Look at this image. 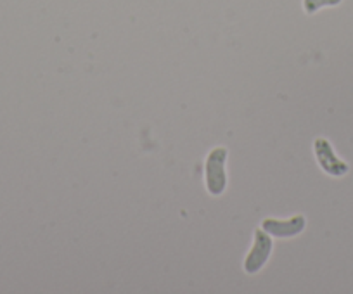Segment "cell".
Masks as SVG:
<instances>
[{
	"label": "cell",
	"mask_w": 353,
	"mask_h": 294,
	"mask_svg": "<svg viewBox=\"0 0 353 294\" xmlns=\"http://www.w3.org/2000/svg\"><path fill=\"white\" fill-rule=\"evenodd\" d=\"M315 154H317L319 165L325 174L332 177H343L348 171V165L343 163L332 151V145L325 138H317L315 140Z\"/></svg>",
	"instance_id": "cell-3"
},
{
	"label": "cell",
	"mask_w": 353,
	"mask_h": 294,
	"mask_svg": "<svg viewBox=\"0 0 353 294\" xmlns=\"http://www.w3.org/2000/svg\"><path fill=\"white\" fill-rule=\"evenodd\" d=\"M270 253H272V241H270L269 235L260 229L254 231V244L244 260V270L248 273H256L258 270L263 269Z\"/></svg>",
	"instance_id": "cell-2"
},
{
	"label": "cell",
	"mask_w": 353,
	"mask_h": 294,
	"mask_svg": "<svg viewBox=\"0 0 353 294\" xmlns=\"http://www.w3.org/2000/svg\"><path fill=\"white\" fill-rule=\"evenodd\" d=\"M263 229L269 232V234L277 235V238H293V235L303 232L305 216L303 215H296V216H293L290 222L267 218L263 222Z\"/></svg>",
	"instance_id": "cell-4"
},
{
	"label": "cell",
	"mask_w": 353,
	"mask_h": 294,
	"mask_svg": "<svg viewBox=\"0 0 353 294\" xmlns=\"http://www.w3.org/2000/svg\"><path fill=\"white\" fill-rule=\"evenodd\" d=\"M341 4V0H303V8L308 14H314L321 8H325V6H338Z\"/></svg>",
	"instance_id": "cell-5"
},
{
	"label": "cell",
	"mask_w": 353,
	"mask_h": 294,
	"mask_svg": "<svg viewBox=\"0 0 353 294\" xmlns=\"http://www.w3.org/2000/svg\"><path fill=\"white\" fill-rule=\"evenodd\" d=\"M225 147H215L206 160V187L213 196H220L225 189Z\"/></svg>",
	"instance_id": "cell-1"
}]
</instances>
